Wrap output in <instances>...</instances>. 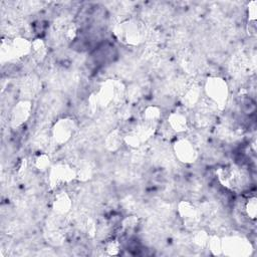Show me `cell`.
Returning a JSON list of instances; mask_svg holds the SVG:
<instances>
[{
	"instance_id": "1",
	"label": "cell",
	"mask_w": 257,
	"mask_h": 257,
	"mask_svg": "<svg viewBox=\"0 0 257 257\" xmlns=\"http://www.w3.org/2000/svg\"><path fill=\"white\" fill-rule=\"evenodd\" d=\"M117 38L127 45H138L145 38L146 30L143 23L130 19L119 23L115 28Z\"/></svg>"
},
{
	"instance_id": "2",
	"label": "cell",
	"mask_w": 257,
	"mask_h": 257,
	"mask_svg": "<svg viewBox=\"0 0 257 257\" xmlns=\"http://www.w3.org/2000/svg\"><path fill=\"white\" fill-rule=\"evenodd\" d=\"M205 91L215 105L223 106L228 98V87L224 79L220 77H210L205 85Z\"/></svg>"
},
{
	"instance_id": "3",
	"label": "cell",
	"mask_w": 257,
	"mask_h": 257,
	"mask_svg": "<svg viewBox=\"0 0 257 257\" xmlns=\"http://www.w3.org/2000/svg\"><path fill=\"white\" fill-rule=\"evenodd\" d=\"M77 176L76 171L68 164H59L51 168L49 173L50 185L54 188L71 183Z\"/></svg>"
},
{
	"instance_id": "4",
	"label": "cell",
	"mask_w": 257,
	"mask_h": 257,
	"mask_svg": "<svg viewBox=\"0 0 257 257\" xmlns=\"http://www.w3.org/2000/svg\"><path fill=\"white\" fill-rule=\"evenodd\" d=\"M33 43L28 40L18 37L11 41H8L6 44L2 42V55L5 53L8 56V60L21 59L32 51Z\"/></svg>"
},
{
	"instance_id": "5",
	"label": "cell",
	"mask_w": 257,
	"mask_h": 257,
	"mask_svg": "<svg viewBox=\"0 0 257 257\" xmlns=\"http://www.w3.org/2000/svg\"><path fill=\"white\" fill-rule=\"evenodd\" d=\"M75 129V124L72 119H63L55 124L52 130V135L56 143L64 144L73 136Z\"/></svg>"
},
{
	"instance_id": "6",
	"label": "cell",
	"mask_w": 257,
	"mask_h": 257,
	"mask_svg": "<svg viewBox=\"0 0 257 257\" xmlns=\"http://www.w3.org/2000/svg\"><path fill=\"white\" fill-rule=\"evenodd\" d=\"M216 174L219 182L228 189L237 188L241 182L240 173L231 167L219 168Z\"/></svg>"
},
{
	"instance_id": "7",
	"label": "cell",
	"mask_w": 257,
	"mask_h": 257,
	"mask_svg": "<svg viewBox=\"0 0 257 257\" xmlns=\"http://www.w3.org/2000/svg\"><path fill=\"white\" fill-rule=\"evenodd\" d=\"M176 157L183 163H193L197 159V151L189 140L181 139L174 146Z\"/></svg>"
},
{
	"instance_id": "8",
	"label": "cell",
	"mask_w": 257,
	"mask_h": 257,
	"mask_svg": "<svg viewBox=\"0 0 257 257\" xmlns=\"http://www.w3.org/2000/svg\"><path fill=\"white\" fill-rule=\"evenodd\" d=\"M250 244L240 238H231L227 242L222 241V250L224 254L228 255H241L245 256L249 254Z\"/></svg>"
},
{
	"instance_id": "9",
	"label": "cell",
	"mask_w": 257,
	"mask_h": 257,
	"mask_svg": "<svg viewBox=\"0 0 257 257\" xmlns=\"http://www.w3.org/2000/svg\"><path fill=\"white\" fill-rule=\"evenodd\" d=\"M32 104L27 101L20 102L12 110L11 113V123L13 126H20L27 121L31 116Z\"/></svg>"
},
{
	"instance_id": "10",
	"label": "cell",
	"mask_w": 257,
	"mask_h": 257,
	"mask_svg": "<svg viewBox=\"0 0 257 257\" xmlns=\"http://www.w3.org/2000/svg\"><path fill=\"white\" fill-rule=\"evenodd\" d=\"M168 125L176 133H182L187 130L188 122L185 115L181 112H173L171 113L168 119Z\"/></svg>"
},
{
	"instance_id": "11",
	"label": "cell",
	"mask_w": 257,
	"mask_h": 257,
	"mask_svg": "<svg viewBox=\"0 0 257 257\" xmlns=\"http://www.w3.org/2000/svg\"><path fill=\"white\" fill-rule=\"evenodd\" d=\"M71 206H72V200L67 193L62 192L56 195L53 202V209L56 212L60 214H65L70 211Z\"/></svg>"
},
{
	"instance_id": "12",
	"label": "cell",
	"mask_w": 257,
	"mask_h": 257,
	"mask_svg": "<svg viewBox=\"0 0 257 257\" xmlns=\"http://www.w3.org/2000/svg\"><path fill=\"white\" fill-rule=\"evenodd\" d=\"M179 213L180 216L186 222H195L197 220V209L193 206V204L184 201L179 204Z\"/></svg>"
},
{
	"instance_id": "13",
	"label": "cell",
	"mask_w": 257,
	"mask_h": 257,
	"mask_svg": "<svg viewBox=\"0 0 257 257\" xmlns=\"http://www.w3.org/2000/svg\"><path fill=\"white\" fill-rule=\"evenodd\" d=\"M124 141V138H122V135L120 133V131L116 130L111 132L107 140H106V144H107V147L109 150L110 151H116L120 148L122 142Z\"/></svg>"
},
{
	"instance_id": "14",
	"label": "cell",
	"mask_w": 257,
	"mask_h": 257,
	"mask_svg": "<svg viewBox=\"0 0 257 257\" xmlns=\"http://www.w3.org/2000/svg\"><path fill=\"white\" fill-rule=\"evenodd\" d=\"M244 209L248 218L254 221L256 219V214H257V199L255 196L249 197L247 202L244 205Z\"/></svg>"
},
{
	"instance_id": "15",
	"label": "cell",
	"mask_w": 257,
	"mask_h": 257,
	"mask_svg": "<svg viewBox=\"0 0 257 257\" xmlns=\"http://www.w3.org/2000/svg\"><path fill=\"white\" fill-rule=\"evenodd\" d=\"M161 117V110L157 107H149L144 112V121L156 124Z\"/></svg>"
},
{
	"instance_id": "16",
	"label": "cell",
	"mask_w": 257,
	"mask_h": 257,
	"mask_svg": "<svg viewBox=\"0 0 257 257\" xmlns=\"http://www.w3.org/2000/svg\"><path fill=\"white\" fill-rule=\"evenodd\" d=\"M199 96H200L199 89L194 87V88H191L187 92V94L184 97V101L187 104V106H194V105H196L198 103Z\"/></svg>"
},
{
	"instance_id": "17",
	"label": "cell",
	"mask_w": 257,
	"mask_h": 257,
	"mask_svg": "<svg viewBox=\"0 0 257 257\" xmlns=\"http://www.w3.org/2000/svg\"><path fill=\"white\" fill-rule=\"evenodd\" d=\"M209 235L204 232V231H198L194 234L193 237V241L196 245L200 246V247H205L208 246V242H209Z\"/></svg>"
},
{
	"instance_id": "18",
	"label": "cell",
	"mask_w": 257,
	"mask_h": 257,
	"mask_svg": "<svg viewBox=\"0 0 257 257\" xmlns=\"http://www.w3.org/2000/svg\"><path fill=\"white\" fill-rule=\"evenodd\" d=\"M208 246H209L210 250L212 251V253L215 254V255H220V254L223 253L222 241L218 237H216V236H213V237L209 238Z\"/></svg>"
},
{
	"instance_id": "19",
	"label": "cell",
	"mask_w": 257,
	"mask_h": 257,
	"mask_svg": "<svg viewBox=\"0 0 257 257\" xmlns=\"http://www.w3.org/2000/svg\"><path fill=\"white\" fill-rule=\"evenodd\" d=\"M49 164H50V160L49 157L41 154L39 156H37L35 160V166L39 170V171H46L49 168Z\"/></svg>"
},
{
	"instance_id": "20",
	"label": "cell",
	"mask_w": 257,
	"mask_h": 257,
	"mask_svg": "<svg viewBox=\"0 0 257 257\" xmlns=\"http://www.w3.org/2000/svg\"><path fill=\"white\" fill-rule=\"evenodd\" d=\"M106 250L110 255H117L121 251V243L118 240H110L106 244Z\"/></svg>"
},
{
	"instance_id": "21",
	"label": "cell",
	"mask_w": 257,
	"mask_h": 257,
	"mask_svg": "<svg viewBox=\"0 0 257 257\" xmlns=\"http://www.w3.org/2000/svg\"><path fill=\"white\" fill-rule=\"evenodd\" d=\"M32 51H34L37 55H43L45 52V45L44 42L41 39H37L33 42V48Z\"/></svg>"
}]
</instances>
